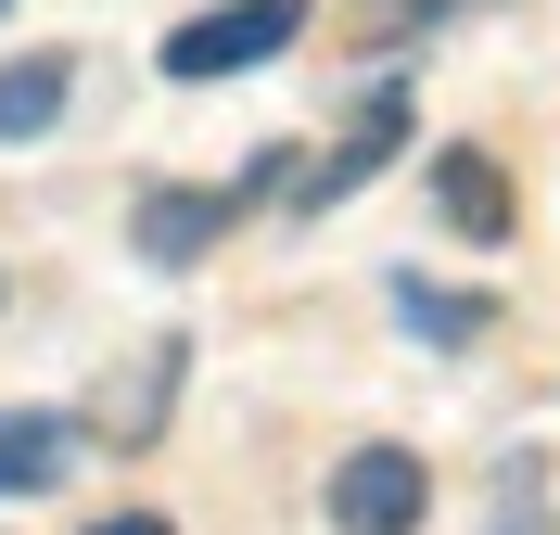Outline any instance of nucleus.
Returning <instances> with one entry per match:
<instances>
[{
  "mask_svg": "<svg viewBox=\"0 0 560 535\" xmlns=\"http://www.w3.org/2000/svg\"><path fill=\"white\" fill-rule=\"evenodd\" d=\"M370 13H383V26H433V0H370Z\"/></svg>",
  "mask_w": 560,
  "mask_h": 535,
  "instance_id": "9b49d317",
  "label": "nucleus"
},
{
  "mask_svg": "<svg viewBox=\"0 0 560 535\" xmlns=\"http://www.w3.org/2000/svg\"><path fill=\"white\" fill-rule=\"evenodd\" d=\"M166 395H178V345H153L140 370L103 383V408H90L77 433H103V446H153V433H166Z\"/></svg>",
  "mask_w": 560,
  "mask_h": 535,
  "instance_id": "39448f33",
  "label": "nucleus"
},
{
  "mask_svg": "<svg viewBox=\"0 0 560 535\" xmlns=\"http://www.w3.org/2000/svg\"><path fill=\"white\" fill-rule=\"evenodd\" d=\"M65 90H77V65H65V51H26V65H0V141H38V128L65 115Z\"/></svg>",
  "mask_w": 560,
  "mask_h": 535,
  "instance_id": "1a4fd4ad",
  "label": "nucleus"
},
{
  "mask_svg": "<svg viewBox=\"0 0 560 535\" xmlns=\"http://www.w3.org/2000/svg\"><path fill=\"white\" fill-rule=\"evenodd\" d=\"M433 510V472L408 446H345L331 460V535H420Z\"/></svg>",
  "mask_w": 560,
  "mask_h": 535,
  "instance_id": "f03ea898",
  "label": "nucleus"
},
{
  "mask_svg": "<svg viewBox=\"0 0 560 535\" xmlns=\"http://www.w3.org/2000/svg\"><path fill=\"white\" fill-rule=\"evenodd\" d=\"M140 255L153 268H205L217 230H243V178H166V191H140Z\"/></svg>",
  "mask_w": 560,
  "mask_h": 535,
  "instance_id": "7ed1b4c3",
  "label": "nucleus"
},
{
  "mask_svg": "<svg viewBox=\"0 0 560 535\" xmlns=\"http://www.w3.org/2000/svg\"><path fill=\"white\" fill-rule=\"evenodd\" d=\"M395 319L420 345H471V332H497V293H446V281H420V268H395Z\"/></svg>",
  "mask_w": 560,
  "mask_h": 535,
  "instance_id": "6e6552de",
  "label": "nucleus"
},
{
  "mask_svg": "<svg viewBox=\"0 0 560 535\" xmlns=\"http://www.w3.org/2000/svg\"><path fill=\"white\" fill-rule=\"evenodd\" d=\"M395 153H408V90H370V103H357V128L318 153L306 178H293V205H345V191H370Z\"/></svg>",
  "mask_w": 560,
  "mask_h": 535,
  "instance_id": "20e7f679",
  "label": "nucleus"
},
{
  "mask_svg": "<svg viewBox=\"0 0 560 535\" xmlns=\"http://www.w3.org/2000/svg\"><path fill=\"white\" fill-rule=\"evenodd\" d=\"M433 205L458 217V243H510V178L485 153H433Z\"/></svg>",
  "mask_w": 560,
  "mask_h": 535,
  "instance_id": "0eeeda50",
  "label": "nucleus"
},
{
  "mask_svg": "<svg viewBox=\"0 0 560 535\" xmlns=\"http://www.w3.org/2000/svg\"><path fill=\"white\" fill-rule=\"evenodd\" d=\"M293 26H306V0H230V13H191V26L166 38V77L178 90H205V77H255L293 51Z\"/></svg>",
  "mask_w": 560,
  "mask_h": 535,
  "instance_id": "f257e3e1",
  "label": "nucleus"
},
{
  "mask_svg": "<svg viewBox=\"0 0 560 535\" xmlns=\"http://www.w3.org/2000/svg\"><path fill=\"white\" fill-rule=\"evenodd\" d=\"M77 460V421L65 408H26V421H0V498H51Z\"/></svg>",
  "mask_w": 560,
  "mask_h": 535,
  "instance_id": "423d86ee",
  "label": "nucleus"
},
{
  "mask_svg": "<svg viewBox=\"0 0 560 535\" xmlns=\"http://www.w3.org/2000/svg\"><path fill=\"white\" fill-rule=\"evenodd\" d=\"M433 13H458V0H433Z\"/></svg>",
  "mask_w": 560,
  "mask_h": 535,
  "instance_id": "f8f14e48",
  "label": "nucleus"
},
{
  "mask_svg": "<svg viewBox=\"0 0 560 535\" xmlns=\"http://www.w3.org/2000/svg\"><path fill=\"white\" fill-rule=\"evenodd\" d=\"M90 535H178L166 510H115V523H90Z\"/></svg>",
  "mask_w": 560,
  "mask_h": 535,
  "instance_id": "9d476101",
  "label": "nucleus"
}]
</instances>
